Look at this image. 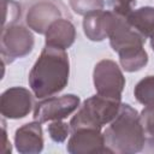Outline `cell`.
I'll list each match as a JSON object with an SVG mask.
<instances>
[{
    "mask_svg": "<svg viewBox=\"0 0 154 154\" xmlns=\"http://www.w3.org/2000/svg\"><path fill=\"white\" fill-rule=\"evenodd\" d=\"M70 60L65 49L45 46L29 73V87L37 99L53 96L69 83Z\"/></svg>",
    "mask_w": 154,
    "mask_h": 154,
    "instance_id": "1",
    "label": "cell"
},
{
    "mask_svg": "<svg viewBox=\"0 0 154 154\" xmlns=\"http://www.w3.org/2000/svg\"><path fill=\"white\" fill-rule=\"evenodd\" d=\"M102 134L105 144L111 153L135 154L142 152L146 146L141 117L129 103H122L118 114Z\"/></svg>",
    "mask_w": 154,
    "mask_h": 154,
    "instance_id": "2",
    "label": "cell"
},
{
    "mask_svg": "<svg viewBox=\"0 0 154 154\" xmlns=\"http://www.w3.org/2000/svg\"><path fill=\"white\" fill-rule=\"evenodd\" d=\"M122 106V100L109 99L99 94L84 100L77 113L70 120L71 131L89 128L101 130L102 126L109 124L118 114Z\"/></svg>",
    "mask_w": 154,
    "mask_h": 154,
    "instance_id": "3",
    "label": "cell"
},
{
    "mask_svg": "<svg viewBox=\"0 0 154 154\" xmlns=\"http://www.w3.org/2000/svg\"><path fill=\"white\" fill-rule=\"evenodd\" d=\"M35 45L32 32L22 24H11L2 28L1 59L2 64H11L16 59L31 53Z\"/></svg>",
    "mask_w": 154,
    "mask_h": 154,
    "instance_id": "4",
    "label": "cell"
},
{
    "mask_svg": "<svg viewBox=\"0 0 154 154\" xmlns=\"http://www.w3.org/2000/svg\"><path fill=\"white\" fill-rule=\"evenodd\" d=\"M93 81L96 94L109 99L122 100L125 77L116 61L111 59L100 60L94 67Z\"/></svg>",
    "mask_w": 154,
    "mask_h": 154,
    "instance_id": "5",
    "label": "cell"
},
{
    "mask_svg": "<svg viewBox=\"0 0 154 154\" xmlns=\"http://www.w3.org/2000/svg\"><path fill=\"white\" fill-rule=\"evenodd\" d=\"M81 99L75 94H66L63 96H49L42 99L35 105L34 120L42 123L63 120L79 108Z\"/></svg>",
    "mask_w": 154,
    "mask_h": 154,
    "instance_id": "6",
    "label": "cell"
},
{
    "mask_svg": "<svg viewBox=\"0 0 154 154\" xmlns=\"http://www.w3.org/2000/svg\"><path fill=\"white\" fill-rule=\"evenodd\" d=\"M64 5L59 0H36L26 11L25 23L29 29L37 34H46L49 25L63 18Z\"/></svg>",
    "mask_w": 154,
    "mask_h": 154,
    "instance_id": "7",
    "label": "cell"
},
{
    "mask_svg": "<svg viewBox=\"0 0 154 154\" xmlns=\"http://www.w3.org/2000/svg\"><path fill=\"white\" fill-rule=\"evenodd\" d=\"M32 91L24 87H11L0 96V113L7 119L26 117L34 106Z\"/></svg>",
    "mask_w": 154,
    "mask_h": 154,
    "instance_id": "8",
    "label": "cell"
},
{
    "mask_svg": "<svg viewBox=\"0 0 154 154\" xmlns=\"http://www.w3.org/2000/svg\"><path fill=\"white\" fill-rule=\"evenodd\" d=\"M107 38L109 40L112 49L117 53L135 47H142L147 40L129 24L126 17L119 16L117 13L113 16Z\"/></svg>",
    "mask_w": 154,
    "mask_h": 154,
    "instance_id": "9",
    "label": "cell"
},
{
    "mask_svg": "<svg viewBox=\"0 0 154 154\" xmlns=\"http://www.w3.org/2000/svg\"><path fill=\"white\" fill-rule=\"evenodd\" d=\"M66 150L70 154H99L111 153L105 144L103 134L97 129L82 128L71 131Z\"/></svg>",
    "mask_w": 154,
    "mask_h": 154,
    "instance_id": "10",
    "label": "cell"
},
{
    "mask_svg": "<svg viewBox=\"0 0 154 154\" xmlns=\"http://www.w3.org/2000/svg\"><path fill=\"white\" fill-rule=\"evenodd\" d=\"M14 146L20 154H37L43 149V132L40 122L19 126L14 132Z\"/></svg>",
    "mask_w": 154,
    "mask_h": 154,
    "instance_id": "11",
    "label": "cell"
},
{
    "mask_svg": "<svg viewBox=\"0 0 154 154\" xmlns=\"http://www.w3.org/2000/svg\"><path fill=\"white\" fill-rule=\"evenodd\" d=\"M113 16L114 12L112 10H97L85 14L83 18V30L87 38L94 42H100L107 38Z\"/></svg>",
    "mask_w": 154,
    "mask_h": 154,
    "instance_id": "12",
    "label": "cell"
},
{
    "mask_svg": "<svg viewBox=\"0 0 154 154\" xmlns=\"http://www.w3.org/2000/svg\"><path fill=\"white\" fill-rule=\"evenodd\" d=\"M45 37V46L66 51L76 40V28L67 18H59L49 25Z\"/></svg>",
    "mask_w": 154,
    "mask_h": 154,
    "instance_id": "13",
    "label": "cell"
},
{
    "mask_svg": "<svg viewBox=\"0 0 154 154\" xmlns=\"http://www.w3.org/2000/svg\"><path fill=\"white\" fill-rule=\"evenodd\" d=\"M126 20L143 37L150 38L154 35V7L144 6L132 10L128 14Z\"/></svg>",
    "mask_w": 154,
    "mask_h": 154,
    "instance_id": "14",
    "label": "cell"
},
{
    "mask_svg": "<svg viewBox=\"0 0 154 154\" xmlns=\"http://www.w3.org/2000/svg\"><path fill=\"white\" fill-rule=\"evenodd\" d=\"M118 55H119L120 66L126 72L140 71L148 64V54L143 48V46L120 52L118 53Z\"/></svg>",
    "mask_w": 154,
    "mask_h": 154,
    "instance_id": "15",
    "label": "cell"
},
{
    "mask_svg": "<svg viewBox=\"0 0 154 154\" xmlns=\"http://www.w3.org/2000/svg\"><path fill=\"white\" fill-rule=\"evenodd\" d=\"M135 99L143 106L154 105V76L142 78L134 88Z\"/></svg>",
    "mask_w": 154,
    "mask_h": 154,
    "instance_id": "16",
    "label": "cell"
},
{
    "mask_svg": "<svg viewBox=\"0 0 154 154\" xmlns=\"http://www.w3.org/2000/svg\"><path fill=\"white\" fill-rule=\"evenodd\" d=\"M146 135V150L154 153V105L144 106L140 113Z\"/></svg>",
    "mask_w": 154,
    "mask_h": 154,
    "instance_id": "17",
    "label": "cell"
},
{
    "mask_svg": "<svg viewBox=\"0 0 154 154\" xmlns=\"http://www.w3.org/2000/svg\"><path fill=\"white\" fill-rule=\"evenodd\" d=\"M71 10L81 16H85L90 12L103 10L105 0H69Z\"/></svg>",
    "mask_w": 154,
    "mask_h": 154,
    "instance_id": "18",
    "label": "cell"
},
{
    "mask_svg": "<svg viewBox=\"0 0 154 154\" xmlns=\"http://www.w3.org/2000/svg\"><path fill=\"white\" fill-rule=\"evenodd\" d=\"M47 130L52 141L57 143H63L71 134L70 123L67 124L63 120H53L51 124H48Z\"/></svg>",
    "mask_w": 154,
    "mask_h": 154,
    "instance_id": "19",
    "label": "cell"
},
{
    "mask_svg": "<svg viewBox=\"0 0 154 154\" xmlns=\"http://www.w3.org/2000/svg\"><path fill=\"white\" fill-rule=\"evenodd\" d=\"M2 10H4V20L2 28L6 25L16 24L17 20L20 18L22 10L20 4L16 0H2Z\"/></svg>",
    "mask_w": 154,
    "mask_h": 154,
    "instance_id": "20",
    "label": "cell"
},
{
    "mask_svg": "<svg viewBox=\"0 0 154 154\" xmlns=\"http://www.w3.org/2000/svg\"><path fill=\"white\" fill-rule=\"evenodd\" d=\"M136 0H111L112 11L119 16L128 17V14L132 11V4Z\"/></svg>",
    "mask_w": 154,
    "mask_h": 154,
    "instance_id": "21",
    "label": "cell"
},
{
    "mask_svg": "<svg viewBox=\"0 0 154 154\" xmlns=\"http://www.w3.org/2000/svg\"><path fill=\"white\" fill-rule=\"evenodd\" d=\"M2 135H4V147H2V153L8 154L11 153V143L7 141V134H6V128H5V122L2 119Z\"/></svg>",
    "mask_w": 154,
    "mask_h": 154,
    "instance_id": "22",
    "label": "cell"
},
{
    "mask_svg": "<svg viewBox=\"0 0 154 154\" xmlns=\"http://www.w3.org/2000/svg\"><path fill=\"white\" fill-rule=\"evenodd\" d=\"M150 47H152V49H153V52H154V35L150 37Z\"/></svg>",
    "mask_w": 154,
    "mask_h": 154,
    "instance_id": "23",
    "label": "cell"
}]
</instances>
